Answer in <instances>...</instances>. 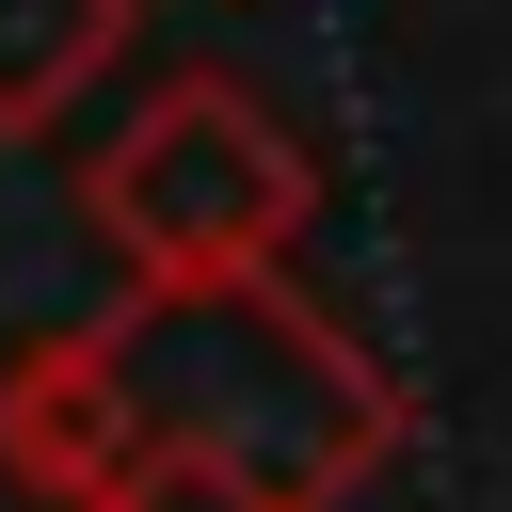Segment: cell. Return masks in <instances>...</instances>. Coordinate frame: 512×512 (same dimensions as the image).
Masks as SVG:
<instances>
[{"label": "cell", "instance_id": "1", "mask_svg": "<svg viewBox=\"0 0 512 512\" xmlns=\"http://www.w3.org/2000/svg\"><path fill=\"white\" fill-rule=\"evenodd\" d=\"M96 352H112L128 416H144V448H192V464L256 480L272 512H352L400 464V368L288 256L144 272V288L96 304Z\"/></svg>", "mask_w": 512, "mask_h": 512}, {"label": "cell", "instance_id": "2", "mask_svg": "<svg viewBox=\"0 0 512 512\" xmlns=\"http://www.w3.org/2000/svg\"><path fill=\"white\" fill-rule=\"evenodd\" d=\"M80 224L128 288L144 272H240V256H288L320 224V144L240 64H176L112 144H80Z\"/></svg>", "mask_w": 512, "mask_h": 512}, {"label": "cell", "instance_id": "3", "mask_svg": "<svg viewBox=\"0 0 512 512\" xmlns=\"http://www.w3.org/2000/svg\"><path fill=\"white\" fill-rule=\"evenodd\" d=\"M128 464H144V416H128V384H112L96 320H48L32 352H0V480H16L32 512L112 496Z\"/></svg>", "mask_w": 512, "mask_h": 512}, {"label": "cell", "instance_id": "4", "mask_svg": "<svg viewBox=\"0 0 512 512\" xmlns=\"http://www.w3.org/2000/svg\"><path fill=\"white\" fill-rule=\"evenodd\" d=\"M128 64V0H0V144H48Z\"/></svg>", "mask_w": 512, "mask_h": 512}, {"label": "cell", "instance_id": "5", "mask_svg": "<svg viewBox=\"0 0 512 512\" xmlns=\"http://www.w3.org/2000/svg\"><path fill=\"white\" fill-rule=\"evenodd\" d=\"M80 512H272L256 480H224V464H192V448H144L112 496H80Z\"/></svg>", "mask_w": 512, "mask_h": 512}]
</instances>
